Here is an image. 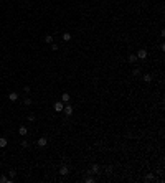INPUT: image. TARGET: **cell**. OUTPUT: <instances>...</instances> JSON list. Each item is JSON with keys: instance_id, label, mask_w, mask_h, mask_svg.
<instances>
[{"instance_id": "1", "label": "cell", "mask_w": 165, "mask_h": 183, "mask_svg": "<svg viewBox=\"0 0 165 183\" xmlns=\"http://www.w3.org/2000/svg\"><path fill=\"white\" fill-rule=\"evenodd\" d=\"M37 145L40 147V148H45V147L48 145V139L46 137H40L38 139V142H37Z\"/></svg>"}, {"instance_id": "2", "label": "cell", "mask_w": 165, "mask_h": 183, "mask_svg": "<svg viewBox=\"0 0 165 183\" xmlns=\"http://www.w3.org/2000/svg\"><path fill=\"white\" fill-rule=\"evenodd\" d=\"M135 56H137V59H145V58H147V50H144V48H142V50H139Z\"/></svg>"}, {"instance_id": "3", "label": "cell", "mask_w": 165, "mask_h": 183, "mask_svg": "<svg viewBox=\"0 0 165 183\" xmlns=\"http://www.w3.org/2000/svg\"><path fill=\"white\" fill-rule=\"evenodd\" d=\"M69 101H71V96H69V92H63V94H61V102H63V104H68Z\"/></svg>"}, {"instance_id": "4", "label": "cell", "mask_w": 165, "mask_h": 183, "mask_svg": "<svg viewBox=\"0 0 165 183\" xmlns=\"http://www.w3.org/2000/svg\"><path fill=\"white\" fill-rule=\"evenodd\" d=\"M53 107H55L56 112H61V110H63V107H64V104L61 101H58V102H55V104H53Z\"/></svg>"}, {"instance_id": "5", "label": "cell", "mask_w": 165, "mask_h": 183, "mask_svg": "<svg viewBox=\"0 0 165 183\" xmlns=\"http://www.w3.org/2000/svg\"><path fill=\"white\" fill-rule=\"evenodd\" d=\"M63 110H64V114H66V116H71V114H73V106H69V104H64Z\"/></svg>"}, {"instance_id": "6", "label": "cell", "mask_w": 165, "mask_h": 183, "mask_svg": "<svg viewBox=\"0 0 165 183\" xmlns=\"http://www.w3.org/2000/svg\"><path fill=\"white\" fill-rule=\"evenodd\" d=\"M18 134L22 135V137H25V135L28 134V129L25 127V125H20V127H18Z\"/></svg>"}, {"instance_id": "7", "label": "cell", "mask_w": 165, "mask_h": 183, "mask_svg": "<svg viewBox=\"0 0 165 183\" xmlns=\"http://www.w3.org/2000/svg\"><path fill=\"white\" fill-rule=\"evenodd\" d=\"M99 172H101V167H99L98 163H94L91 167V172H89V173H94V175H96V173H99Z\"/></svg>"}, {"instance_id": "8", "label": "cell", "mask_w": 165, "mask_h": 183, "mask_svg": "<svg viewBox=\"0 0 165 183\" xmlns=\"http://www.w3.org/2000/svg\"><path fill=\"white\" fill-rule=\"evenodd\" d=\"M0 183H13V178H8V176H5V175H2V176H0Z\"/></svg>"}, {"instance_id": "9", "label": "cell", "mask_w": 165, "mask_h": 183, "mask_svg": "<svg viewBox=\"0 0 165 183\" xmlns=\"http://www.w3.org/2000/svg\"><path fill=\"white\" fill-rule=\"evenodd\" d=\"M8 99H10L12 102L18 101V92H10V94H8Z\"/></svg>"}, {"instance_id": "10", "label": "cell", "mask_w": 165, "mask_h": 183, "mask_svg": "<svg viewBox=\"0 0 165 183\" xmlns=\"http://www.w3.org/2000/svg\"><path fill=\"white\" fill-rule=\"evenodd\" d=\"M69 173V168H68V167H66V165H63V167H61V168H60V175H68Z\"/></svg>"}, {"instance_id": "11", "label": "cell", "mask_w": 165, "mask_h": 183, "mask_svg": "<svg viewBox=\"0 0 165 183\" xmlns=\"http://www.w3.org/2000/svg\"><path fill=\"white\" fill-rule=\"evenodd\" d=\"M7 144H8V142H7V139H5V137H0V148H5V147H7Z\"/></svg>"}, {"instance_id": "12", "label": "cell", "mask_w": 165, "mask_h": 183, "mask_svg": "<svg viewBox=\"0 0 165 183\" xmlns=\"http://www.w3.org/2000/svg\"><path fill=\"white\" fill-rule=\"evenodd\" d=\"M63 41H71V33L64 31V33H63Z\"/></svg>"}, {"instance_id": "13", "label": "cell", "mask_w": 165, "mask_h": 183, "mask_svg": "<svg viewBox=\"0 0 165 183\" xmlns=\"http://www.w3.org/2000/svg\"><path fill=\"white\" fill-rule=\"evenodd\" d=\"M142 79H144V82H152V74H144Z\"/></svg>"}, {"instance_id": "14", "label": "cell", "mask_w": 165, "mask_h": 183, "mask_svg": "<svg viewBox=\"0 0 165 183\" xmlns=\"http://www.w3.org/2000/svg\"><path fill=\"white\" fill-rule=\"evenodd\" d=\"M127 59H129V63H135V61H137V56L135 55H129Z\"/></svg>"}, {"instance_id": "15", "label": "cell", "mask_w": 165, "mask_h": 183, "mask_svg": "<svg viewBox=\"0 0 165 183\" xmlns=\"http://www.w3.org/2000/svg\"><path fill=\"white\" fill-rule=\"evenodd\" d=\"M45 43L51 45V43H53V37H51V35H46V37H45Z\"/></svg>"}, {"instance_id": "16", "label": "cell", "mask_w": 165, "mask_h": 183, "mask_svg": "<svg viewBox=\"0 0 165 183\" xmlns=\"http://www.w3.org/2000/svg\"><path fill=\"white\" fill-rule=\"evenodd\" d=\"M152 180H155V175H154V173H149L145 176V182H152Z\"/></svg>"}, {"instance_id": "17", "label": "cell", "mask_w": 165, "mask_h": 183, "mask_svg": "<svg viewBox=\"0 0 165 183\" xmlns=\"http://www.w3.org/2000/svg\"><path fill=\"white\" fill-rule=\"evenodd\" d=\"M84 182L86 183H94V178H92L91 175H88V176H84Z\"/></svg>"}, {"instance_id": "18", "label": "cell", "mask_w": 165, "mask_h": 183, "mask_svg": "<svg viewBox=\"0 0 165 183\" xmlns=\"http://www.w3.org/2000/svg\"><path fill=\"white\" fill-rule=\"evenodd\" d=\"M132 74H134V76H139V74H140V69H139V68H134V69H132Z\"/></svg>"}, {"instance_id": "19", "label": "cell", "mask_w": 165, "mask_h": 183, "mask_svg": "<svg viewBox=\"0 0 165 183\" xmlns=\"http://www.w3.org/2000/svg\"><path fill=\"white\" fill-rule=\"evenodd\" d=\"M23 104H25V106H31V99H30V97H27V99L23 101Z\"/></svg>"}, {"instance_id": "20", "label": "cell", "mask_w": 165, "mask_h": 183, "mask_svg": "<svg viewBox=\"0 0 165 183\" xmlns=\"http://www.w3.org/2000/svg\"><path fill=\"white\" fill-rule=\"evenodd\" d=\"M28 120L33 122V120H35V114H30V116H28Z\"/></svg>"}, {"instance_id": "21", "label": "cell", "mask_w": 165, "mask_h": 183, "mask_svg": "<svg viewBox=\"0 0 165 183\" xmlns=\"http://www.w3.org/2000/svg\"><path fill=\"white\" fill-rule=\"evenodd\" d=\"M20 145L23 147V148H27V147H28V142H27V140H23V142H22V144H20Z\"/></svg>"}, {"instance_id": "22", "label": "cell", "mask_w": 165, "mask_h": 183, "mask_svg": "<svg viewBox=\"0 0 165 183\" xmlns=\"http://www.w3.org/2000/svg\"><path fill=\"white\" fill-rule=\"evenodd\" d=\"M15 175H17V172H15V170H10V178H13Z\"/></svg>"}, {"instance_id": "23", "label": "cell", "mask_w": 165, "mask_h": 183, "mask_svg": "<svg viewBox=\"0 0 165 183\" xmlns=\"http://www.w3.org/2000/svg\"><path fill=\"white\" fill-rule=\"evenodd\" d=\"M51 50H53V51H56V50H58V45H55V43H51Z\"/></svg>"}, {"instance_id": "24", "label": "cell", "mask_w": 165, "mask_h": 183, "mask_svg": "<svg viewBox=\"0 0 165 183\" xmlns=\"http://www.w3.org/2000/svg\"><path fill=\"white\" fill-rule=\"evenodd\" d=\"M15 2H18V0H15Z\"/></svg>"}]
</instances>
